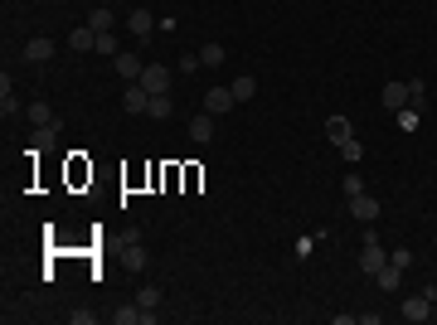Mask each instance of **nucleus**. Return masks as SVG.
<instances>
[{
    "label": "nucleus",
    "instance_id": "nucleus-1",
    "mask_svg": "<svg viewBox=\"0 0 437 325\" xmlns=\"http://www.w3.org/2000/svg\"><path fill=\"white\" fill-rule=\"evenodd\" d=\"M379 267H389V252L379 247V238H374V233H364V252H359V272H369V277H374Z\"/></svg>",
    "mask_w": 437,
    "mask_h": 325
},
{
    "label": "nucleus",
    "instance_id": "nucleus-2",
    "mask_svg": "<svg viewBox=\"0 0 437 325\" xmlns=\"http://www.w3.org/2000/svg\"><path fill=\"white\" fill-rule=\"evenodd\" d=\"M345 204H350V214L359 218V223H374L379 218V199L369 190H359V194H345Z\"/></svg>",
    "mask_w": 437,
    "mask_h": 325
},
{
    "label": "nucleus",
    "instance_id": "nucleus-3",
    "mask_svg": "<svg viewBox=\"0 0 437 325\" xmlns=\"http://www.w3.org/2000/svg\"><path fill=\"white\" fill-rule=\"evenodd\" d=\"M137 82L151 92V97H165V92H170V73H165V63H146V73H141Z\"/></svg>",
    "mask_w": 437,
    "mask_h": 325
},
{
    "label": "nucleus",
    "instance_id": "nucleus-4",
    "mask_svg": "<svg viewBox=\"0 0 437 325\" xmlns=\"http://www.w3.org/2000/svg\"><path fill=\"white\" fill-rule=\"evenodd\" d=\"M233 107H238L233 87H209V92H204V112H209V117H223V112H233Z\"/></svg>",
    "mask_w": 437,
    "mask_h": 325
},
{
    "label": "nucleus",
    "instance_id": "nucleus-5",
    "mask_svg": "<svg viewBox=\"0 0 437 325\" xmlns=\"http://www.w3.org/2000/svg\"><path fill=\"white\" fill-rule=\"evenodd\" d=\"M379 102L389 112H404V107H409V82H404V78H389V82H384V92H379Z\"/></svg>",
    "mask_w": 437,
    "mask_h": 325
},
{
    "label": "nucleus",
    "instance_id": "nucleus-6",
    "mask_svg": "<svg viewBox=\"0 0 437 325\" xmlns=\"http://www.w3.org/2000/svg\"><path fill=\"white\" fill-rule=\"evenodd\" d=\"M399 311H404V321H413V325L433 321V301L423 297V292H418V297H409V301H404V306H399Z\"/></svg>",
    "mask_w": 437,
    "mask_h": 325
},
{
    "label": "nucleus",
    "instance_id": "nucleus-7",
    "mask_svg": "<svg viewBox=\"0 0 437 325\" xmlns=\"http://www.w3.org/2000/svg\"><path fill=\"white\" fill-rule=\"evenodd\" d=\"M112 68H117V78H127V82H137L141 73H146V63H141L137 54H127V49H122V54L112 58Z\"/></svg>",
    "mask_w": 437,
    "mask_h": 325
},
{
    "label": "nucleus",
    "instance_id": "nucleus-8",
    "mask_svg": "<svg viewBox=\"0 0 437 325\" xmlns=\"http://www.w3.org/2000/svg\"><path fill=\"white\" fill-rule=\"evenodd\" d=\"M122 107L137 112V117H146V107H151V92H146L141 82H127V92H122Z\"/></svg>",
    "mask_w": 437,
    "mask_h": 325
},
{
    "label": "nucleus",
    "instance_id": "nucleus-9",
    "mask_svg": "<svg viewBox=\"0 0 437 325\" xmlns=\"http://www.w3.org/2000/svg\"><path fill=\"white\" fill-rule=\"evenodd\" d=\"M127 29H132V34H137V39H146V34H151V29H161V20H156V15H151V10H132V15H127Z\"/></svg>",
    "mask_w": 437,
    "mask_h": 325
},
{
    "label": "nucleus",
    "instance_id": "nucleus-10",
    "mask_svg": "<svg viewBox=\"0 0 437 325\" xmlns=\"http://www.w3.org/2000/svg\"><path fill=\"white\" fill-rule=\"evenodd\" d=\"M54 58V39H25V63H49Z\"/></svg>",
    "mask_w": 437,
    "mask_h": 325
},
{
    "label": "nucleus",
    "instance_id": "nucleus-11",
    "mask_svg": "<svg viewBox=\"0 0 437 325\" xmlns=\"http://www.w3.org/2000/svg\"><path fill=\"white\" fill-rule=\"evenodd\" d=\"M355 127H350V117H326V141L330 146H340V141H350Z\"/></svg>",
    "mask_w": 437,
    "mask_h": 325
},
{
    "label": "nucleus",
    "instance_id": "nucleus-12",
    "mask_svg": "<svg viewBox=\"0 0 437 325\" xmlns=\"http://www.w3.org/2000/svg\"><path fill=\"white\" fill-rule=\"evenodd\" d=\"M190 141H199V146L214 141V117H209V112H199V117L190 122Z\"/></svg>",
    "mask_w": 437,
    "mask_h": 325
},
{
    "label": "nucleus",
    "instance_id": "nucleus-13",
    "mask_svg": "<svg viewBox=\"0 0 437 325\" xmlns=\"http://www.w3.org/2000/svg\"><path fill=\"white\" fill-rule=\"evenodd\" d=\"M0 117H20V97H15V87H10V73L0 78Z\"/></svg>",
    "mask_w": 437,
    "mask_h": 325
},
{
    "label": "nucleus",
    "instance_id": "nucleus-14",
    "mask_svg": "<svg viewBox=\"0 0 437 325\" xmlns=\"http://www.w3.org/2000/svg\"><path fill=\"white\" fill-rule=\"evenodd\" d=\"M112 20H117V15H112L107 5H93V10H88V29H93V34H107Z\"/></svg>",
    "mask_w": 437,
    "mask_h": 325
},
{
    "label": "nucleus",
    "instance_id": "nucleus-15",
    "mask_svg": "<svg viewBox=\"0 0 437 325\" xmlns=\"http://www.w3.org/2000/svg\"><path fill=\"white\" fill-rule=\"evenodd\" d=\"M223 58H228V49H223V44H214V39H204V49H199V63H204V68H218Z\"/></svg>",
    "mask_w": 437,
    "mask_h": 325
},
{
    "label": "nucleus",
    "instance_id": "nucleus-16",
    "mask_svg": "<svg viewBox=\"0 0 437 325\" xmlns=\"http://www.w3.org/2000/svg\"><path fill=\"white\" fill-rule=\"evenodd\" d=\"M93 44H98V34H93V29H88V25H78V29H73V34H68V49H78V54H88Z\"/></svg>",
    "mask_w": 437,
    "mask_h": 325
},
{
    "label": "nucleus",
    "instance_id": "nucleus-17",
    "mask_svg": "<svg viewBox=\"0 0 437 325\" xmlns=\"http://www.w3.org/2000/svg\"><path fill=\"white\" fill-rule=\"evenodd\" d=\"M409 107L413 112L428 107V82H423V78H409Z\"/></svg>",
    "mask_w": 437,
    "mask_h": 325
},
{
    "label": "nucleus",
    "instance_id": "nucleus-18",
    "mask_svg": "<svg viewBox=\"0 0 437 325\" xmlns=\"http://www.w3.org/2000/svg\"><path fill=\"white\" fill-rule=\"evenodd\" d=\"M399 277H404V272L394 267V262H389V267H379V272H374V282H379V292H399Z\"/></svg>",
    "mask_w": 437,
    "mask_h": 325
},
{
    "label": "nucleus",
    "instance_id": "nucleus-19",
    "mask_svg": "<svg viewBox=\"0 0 437 325\" xmlns=\"http://www.w3.org/2000/svg\"><path fill=\"white\" fill-rule=\"evenodd\" d=\"M335 151H340V161H350V165H359V156H364V146H359V136H350V141H340Z\"/></svg>",
    "mask_w": 437,
    "mask_h": 325
},
{
    "label": "nucleus",
    "instance_id": "nucleus-20",
    "mask_svg": "<svg viewBox=\"0 0 437 325\" xmlns=\"http://www.w3.org/2000/svg\"><path fill=\"white\" fill-rule=\"evenodd\" d=\"M137 306H141V311H156V306H161V287H151V282H146V287L137 292Z\"/></svg>",
    "mask_w": 437,
    "mask_h": 325
},
{
    "label": "nucleus",
    "instance_id": "nucleus-21",
    "mask_svg": "<svg viewBox=\"0 0 437 325\" xmlns=\"http://www.w3.org/2000/svg\"><path fill=\"white\" fill-rule=\"evenodd\" d=\"M141 321V306L137 301H132V306H117V311H112V325H137Z\"/></svg>",
    "mask_w": 437,
    "mask_h": 325
},
{
    "label": "nucleus",
    "instance_id": "nucleus-22",
    "mask_svg": "<svg viewBox=\"0 0 437 325\" xmlns=\"http://www.w3.org/2000/svg\"><path fill=\"white\" fill-rule=\"evenodd\" d=\"M93 49H98L102 58H117V54H122V44H117V34H112V29H107V34H98V44H93Z\"/></svg>",
    "mask_w": 437,
    "mask_h": 325
},
{
    "label": "nucleus",
    "instance_id": "nucleus-23",
    "mask_svg": "<svg viewBox=\"0 0 437 325\" xmlns=\"http://www.w3.org/2000/svg\"><path fill=\"white\" fill-rule=\"evenodd\" d=\"M228 87H233V97H238V102H248V97L258 92V78H233Z\"/></svg>",
    "mask_w": 437,
    "mask_h": 325
},
{
    "label": "nucleus",
    "instance_id": "nucleus-24",
    "mask_svg": "<svg viewBox=\"0 0 437 325\" xmlns=\"http://www.w3.org/2000/svg\"><path fill=\"white\" fill-rule=\"evenodd\" d=\"M141 267H146V247L127 243V272H141Z\"/></svg>",
    "mask_w": 437,
    "mask_h": 325
},
{
    "label": "nucleus",
    "instance_id": "nucleus-25",
    "mask_svg": "<svg viewBox=\"0 0 437 325\" xmlns=\"http://www.w3.org/2000/svg\"><path fill=\"white\" fill-rule=\"evenodd\" d=\"M25 117L34 122V127H54V122H49V117H54V112H49V102H34V107H29Z\"/></svg>",
    "mask_w": 437,
    "mask_h": 325
},
{
    "label": "nucleus",
    "instance_id": "nucleus-26",
    "mask_svg": "<svg viewBox=\"0 0 437 325\" xmlns=\"http://www.w3.org/2000/svg\"><path fill=\"white\" fill-rule=\"evenodd\" d=\"M389 262H394L399 272H404V267H413V247H404V243H399V247H389Z\"/></svg>",
    "mask_w": 437,
    "mask_h": 325
},
{
    "label": "nucleus",
    "instance_id": "nucleus-27",
    "mask_svg": "<svg viewBox=\"0 0 437 325\" xmlns=\"http://www.w3.org/2000/svg\"><path fill=\"white\" fill-rule=\"evenodd\" d=\"M29 146H34V151L54 146V127H34V136H29Z\"/></svg>",
    "mask_w": 437,
    "mask_h": 325
},
{
    "label": "nucleus",
    "instance_id": "nucleus-28",
    "mask_svg": "<svg viewBox=\"0 0 437 325\" xmlns=\"http://www.w3.org/2000/svg\"><path fill=\"white\" fill-rule=\"evenodd\" d=\"M146 117H170V92H165V97H151V107H146Z\"/></svg>",
    "mask_w": 437,
    "mask_h": 325
},
{
    "label": "nucleus",
    "instance_id": "nucleus-29",
    "mask_svg": "<svg viewBox=\"0 0 437 325\" xmlns=\"http://www.w3.org/2000/svg\"><path fill=\"white\" fill-rule=\"evenodd\" d=\"M418 117H423V112H413V107H404V112H399V122H404V132H418Z\"/></svg>",
    "mask_w": 437,
    "mask_h": 325
},
{
    "label": "nucleus",
    "instance_id": "nucleus-30",
    "mask_svg": "<svg viewBox=\"0 0 437 325\" xmlns=\"http://www.w3.org/2000/svg\"><path fill=\"white\" fill-rule=\"evenodd\" d=\"M433 316H437V297H433Z\"/></svg>",
    "mask_w": 437,
    "mask_h": 325
}]
</instances>
